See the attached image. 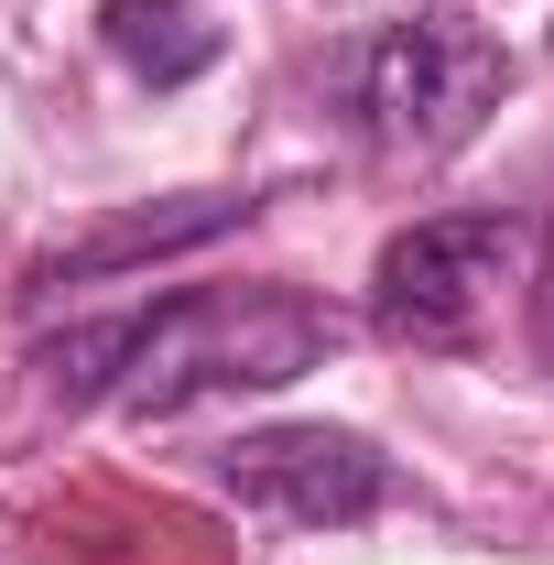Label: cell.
Wrapping results in <instances>:
<instances>
[{"instance_id":"1","label":"cell","mask_w":554,"mask_h":565,"mask_svg":"<svg viewBox=\"0 0 554 565\" xmlns=\"http://www.w3.org/2000/svg\"><path fill=\"white\" fill-rule=\"evenodd\" d=\"M338 338L348 316L316 294L217 282V294H174V305L120 316V327H76L44 349V370L66 392H109L131 424H163V414H196V403H228V392H283V381L327 370Z\"/></svg>"},{"instance_id":"2","label":"cell","mask_w":554,"mask_h":565,"mask_svg":"<svg viewBox=\"0 0 554 565\" xmlns=\"http://www.w3.org/2000/svg\"><path fill=\"white\" fill-rule=\"evenodd\" d=\"M500 87H511L500 33H479L468 11H414V22H392L359 55V120H370L381 152H403V163H446V152L479 141V120L500 109Z\"/></svg>"},{"instance_id":"3","label":"cell","mask_w":554,"mask_h":565,"mask_svg":"<svg viewBox=\"0 0 554 565\" xmlns=\"http://www.w3.org/2000/svg\"><path fill=\"white\" fill-rule=\"evenodd\" d=\"M511 262H522L511 217H414L370 262V327L392 349H479Z\"/></svg>"},{"instance_id":"4","label":"cell","mask_w":554,"mask_h":565,"mask_svg":"<svg viewBox=\"0 0 554 565\" xmlns=\"http://www.w3.org/2000/svg\"><path fill=\"white\" fill-rule=\"evenodd\" d=\"M217 490H239L251 511H273L294 533H348L392 500V457L348 424H262L217 457Z\"/></svg>"},{"instance_id":"5","label":"cell","mask_w":554,"mask_h":565,"mask_svg":"<svg viewBox=\"0 0 554 565\" xmlns=\"http://www.w3.org/2000/svg\"><path fill=\"white\" fill-rule=\"evenodd\" d=\"M251 207H262V196H152V207H120V217H98L87 239L44 250L33 282H44V294H66V282L141 273V262H163V250H196V239H217V228H239Z\"/></svg>"},{"instance_id":"6","label":"cell","mask_w":554,"mask_h":565,"mask_svg":"<svg viewBox=\"0 0 554 565\" xmlns=\"http://www.w3.org/2000/svg\"><path fill=\"white\" fill-rule=\"evenodd\" d=\"M98 22H109V44H120L152 87H174V76H196V66L217 55L207 33H174V22H185V0H109Z\"/></svg>"},{"instance_id":"7","label":"cell","mask_w":554,"mask_h":565,"mask_svg":"<svg viewBox=\"0 0 554 565\" xmlns=\"http://www.w3.org/2000/svg\"><path fill=\"white\" fill-rule=\"evenodd\" d=\"M544 359H554V262H544Z\"/></svg>"}]
</instances>
